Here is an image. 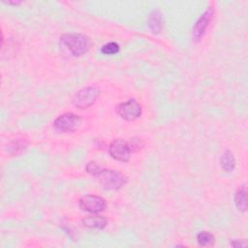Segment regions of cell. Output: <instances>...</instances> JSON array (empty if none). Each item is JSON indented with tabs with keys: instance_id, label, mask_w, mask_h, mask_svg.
Listing matches in <instances>:
<instances>
[{
	"instance_id": "obj_10",
	"label": "cell",
	"mask_w": 248,
	"mask_h": 248,
	"mask_svg": "<svg viewBox=\"0 0 248 248\" xmlns=\"http://www.w3.org/2000/svg\"><path fill=\"white\" fill-rule=\"evenodd\" d=\"M220 165H221V168L227 172H230L234 170L235 158L230 150L223 152V154L220 157Z\"/></svg>"
},
{
	"instance_id": "obj_6",
	"label": "cell",
	"mask_w": 248,
	"mask_h": 248,
	"mask_svg": "<svg viewBox=\"0 0 248 248\" xmlns=\"http://www.w3.org/2000/svg\"><path fill=\"white\" fill-rule=\"evenodd\" d=\"M108 152L113 159L120 162H128L131 158L132 152L134 151L130 141L117 139L109 144Z\"/></svg>"
},
{
	"instance_id": "obj_3",
	"label": "cell",
	"mask_w": 248,
	"mask_h": 248,
	"mask_svg": "<svg viewBox=\"0 0 248 248\" xmlns=\"http://www.w3.org/2000/svg\"><path fill=\"white\" fill-rule=\"evenodd\" d=\"M81 123V117L73 112H66L59 115L53 121V128L59 133L75 132Z\"/></svg>"
},
{
	"instance_id": "obj_13",
	"label": "cell",
	"mask_w": 248,
	"mask_h": 248,
	"mask_svg": "<svg viewBox=\"0 0 248 248\" xmlns=\"http://www.w3.org/2000/svg\"><path fill=\"white\" fill-rule=\"evenodd\" d=\"M197 241L200 246L203 247H208V246H213L215 242V238L212 233L208 232H201L197 235Z\"/></svg>"
},
{
	"instance_id": "obj_12",
	"label": "cell",
	"mask_w": 248,
	"mask_h": 248,
	"mask_svg": "<svg viewBox=\"0 0 248 248\" xmlns=\"http://www.w3.org/2000/svg\"><path fill=\"white\" fill-rule=\"evenodd\" d=\"M234 203L236 208L241 211L245 212L247 209V202H246V189L245 187H242L238 189V191L235 193L234 196Z\"/></svg>"
},
{
	"instance_id": "obj_4",
	"label": "cell",
	"mask_w": 248,
	"mask_h": 248,
	"mask_svg": "<svg viewBox=\"0 0 248 248\" xmlns=\"http://www.w3.org/2000/svg\"><path fill=\"white\" fill-rule=\"evenodd\" d=\"M99 94H100V90L98 87H95V86L83 87L82 89L78 90L76 93L73 99L74 106L80 109L87 108L95 103V101L99 97Z\"/></svg>"
},
{
	"instance_id": "obj_2",
	"label": "cell",
	"mask_w": 248,
	"mask_h": 248,
	"mask_svg": "<svg viewBox=\"0 0 248 248\" xmlns=\"http://www.w3.org/2000/svg\"><path fill=\"white\" fill-rule=\"evenodd\" d=\"M60 44L76 57L87 53L92 46L90 38L79 33L63 34L60 37Z\"/></svg>"
},
{
	"instance_id": "obj_11",
	"label": "cell",
	"mask_w": 248,
	"mask_h": 248,
	"mask_svg": "<svg viewBox=\"0 0 248 248\" xmlns=\"http://www.w3.org/2000/svg\"><path fill=\"white\" fill-rule=\"evenodd\" d=\"M162 16L158 11H153L148 17V26L152 33L157 34L162 29Z\"/></svg>"
},
{
	"instance_id": "obj_14",
	"label": "cell",
	"mask_w": 248,
	"mask_h": 248,
	"mask_svg": "<svg viewBox=\"0 0 248 248\" xmlns=\"http://www.w3.org/2000/svg\"><path fill=\"white\" fill-rule=\"evenodd\" d=\"M120 49V46L117 43L115 42H109L105 44L102 47H101V52L105 55H113L118 53Z\"/></svg>"
},
{
	"instance_id": "obj_1",
	"label": "cell",
	"mask_w": 248,
	"mask_h": 248,
	"mask_svg": "<svg viewBox=\"0 0 248 248\" xmlns=\"http://www.w3.org/2000/svg\"><path fill=\"white\" fill-rule=\"evenodd\" d=\"M86 171L96 176L99 182L107 189L118 190L127 182V177L120 171L100 168L95 162H89L85 168Z\"/></svg>"
},
{
	"instance_id": "obj_7",
	"label": "cell",
	"mask_w": 248,
	"mask_h": 248,
	"mask_svg": "<svg viewBox=\"0 0 248 248\" xmlns=\"http://www.w3.org/2000/svg\"><path fill=\"white\" fill-rule=\"evenodd\" d=\"M78 205L80 209L90 213H99L106 209L107 202L102 197L96 195H85L79 199Z\"/></svg>"
},
{
	"instance_id": "obj_15",
	"label": "cell",
	"mask_w": 248,
	"mask_h": 248,
	"mask_svg": "<svg viewBox=\"0 0 248 248\" xmlns=\"http://www.w3.org/2000/svg\"><path fill=\"white\" fill-rule=\"evenodd\" d=\"M232 246H233V247H242V246H246V241L245 240H233V241H232Z\"/></svg>"
},
{
	"instance_id": "obj_8",
	"label": "cell",
	"mask_w": 248,
	"mask_h": 248,
	"mask_svg": "<svg viewBox=\"0 0 248 248\" xmlns=\"http://www.w3.org/2000/svg\"><path fill=\"white\" fill-rule=\"evenodd\" d=\"M212 17H213V9L212 7H208L194 24L193 32H192V37L194 41L198 42L202 38Z\"/></svg>"
},
{
	"instance_id": "obj_9",
	"label": "cell",
	"mask_w": 248,
	"mask_h": 248,
	"mask_svg": "<svg viewBox=\"0 0 248 248\" xmlns=\"http://www.w3.org/2000/svg\"><path fill=\"white\" fill-rule=\"evenodd\" d=\"M81 223L84 227L89 229H98L102 230L107 226L108 220L105 216L101 215H93V216H86L81 220Z\"/></svg>"
},
{
	"instance_id": "obj_5",
	"label": "cell",
	"mask_w": 248,
	"mask_h": 248,
	"mask_svg": "<svg viewBox=\"0 0 248 248\" xmlns=\"http://www.w3.org/2000/svg\"><path fill=\"white\" fill-rule=\"evenodd\" d=\"M117 114L126 121H135L141 115V106L135 99L118 104L115 107Z\"/></svg>"
}]
</instances>
